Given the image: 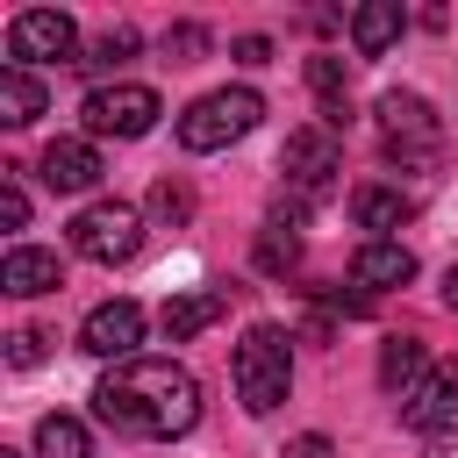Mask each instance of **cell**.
<instances>
[{"instance_id": "cell-1", "label": "cell", "mask_w": 458, "mask_h": 458, "mask_svg": "<svg viewBox=\"0 0 458 458\" xmlns=\"http://www.w3.org/2000/svg\"><path fill=\"white\" fill-rule=\"evenodd\" d=\"M93 415L114 437H143V444H172L200 422V379L172 358H129L93 386Z\"/></svg>"}, {"instance_id": "cell-2", "label": "cell", "mask_w": 458, "mask_h": 458, "mask_svg": "<svg viewBox=\"0 0 458 458\" xmlns=\"http://www.w3.org/2000/svg\"><path fill=\"white\" fill-rule=\"evenodd\" d=\"M229 379H236V401H243L250 415H272V408L286 401V386H293V351H286V329L250 322V329H243V344H236V358H229Z\"/></svg>"}, {"instance_id": "cell-3", "label": "cell", "mask_w": 458, "mask_h": 458, "mask_svg": "<svg viewBox=\"0 0 458 458\" xmlns=\"http://www.w3.org/2000/svg\"><path fill=\"white\" fill-rule=\"evenodd\" d=\"M258 114H265V100H258L250 86H222V93H200V100L179 114V143H186V150H222V143L250 136V129H258Z\"/></svg>"}, {"instance_id": "cell-4", "label": "cell", "mask_w": 458, "mask_h": 458, "mask_svg": "<svg viewBox=\"0 0 458 458\" xmlns=\"http://www.w3.org/2000/svg\"><path fill=\"white\" fill-rule=\"evenodd\" d=\"M136 243H143V215L129 200H93L72 215V250L93 265H122V258H136Z\"/></svg>"}, {"instance_id": "cell-5", "label": "cell", "mask_w": 458, "mask_h": 458, "mask_svg": "<svg viewBox=\"0 0 458 458\" xmlns=\"http://www.w3.org/2000/svg\"><path fill=\"white\" fill-rule=\"evenodd\" d=\"M379 143H386V157H437L444 122L422 93H379Z\"/></svg>"}, {"instance_id": "cell-6", "label": "cell", "mask_w": 458, "mask_h": 458, "mask_svg": "<svg viewBox=\"0 0 458 458\" xmlns=\"http://www.w3.org/2000/svg\"><path fill=\"white\" fill-rule=\"evenodd\" d=\"M79 114H86L93 136H150V129H157V93L136 86V79H122V86H93Z\"/></svg>"}, {"instance_id": "cell-7", "label": "cell", "mask_w": 458, "mask_h": 458, "mask_svg": "<svg viewBox=\"0 0 458 458\" xmlns=\"http://www.w3.org/2000/svg\"><path fill=\"white\" fill-rule=\"evenodd\" d=\"M72 43H79V29H72V14H57V7H29V14L7 21V50H14L21 64H64ZM72 64H79V57H72Z\"/></svg>"}, {"instance_id": "cell-8", "label": "cell", "mask_w": 458, "mask_h": 458, "mask_svg": "<svg viewBox=\"0 0 458 458\" xmlns=\"http://www.w3.org/2000/svg\"><path fill=\"white\" fill-rule=\"evenodd\" d=\"M279 172H286V186H301V200H322L336 186V136L322 122L315 129H293L286 150H279Z\"/></svg>"}, {"instance_id": "cell-9", "label": "cell", "mask_w": 458, "mask_h": 458, "mask_svg": "<svg viewBox=\"0 0 458 458\" xmlns=\"http://www.w3.org/2000/svg\"><path fill=\"white\" fill-rule=\"evenodd\" d=\"M136 344H143V308H136V301H100V308L79 322V351H93V358L129 365Z\"/></svg>"}, {"instance_id": "cell-10", "label": "cell", "mask_w": 458, "mask_h": 458, "mask_svg": "<svg viewBox=\"0 0 458 458\" xmlns=\"http://www.w3.org/2000/svg\"><path fill=\"white\" fill-rule=\"evenodd\" d=\"M401 422L408 429H458V358L422 372V386L401 401Z\"/></svg>"}, {"instance_id": "cell-11", "label": "cell", "mask_w": 458, "mask_h": 458, "mask_svg": "<svg viewBox=\"0 0 458 458\" xmlns=\"http://www.w3.org/2000/svg\"><path fill=\"white\" fill-rule=\"evenodd\" d=\"M36 172H43V186H50V193H86L107 165H100V150H93L86 136H57V143L36 157Z\"/></svg>"}, {"instance_id": "cell-12", "label": "cell", "mask_w": 458, "mask_h": 458, "mask_svg": "<svg viewBox=\"0 0 458 458\" xmlns=\"http://www.w3.org/2000/svg\"><path fill=\"white\" fill-rule=\"evenodd\" d=\"M415 279V250L408 243H386V236H372V243H358V258H351V286H408Z\"/></svg>"}, {"instance_id": "cell-13", "label": "cell", "mask_w": 458, "mask_h": 458, "mask_svg": "<svg viewBox=\"0 0 458 458\" xmlns=\"http://www.w3.org/2000/svg\"><path fill=\"white\" fill-rule=\"evenodd\" d=\"M57 279H64V272H57V250L14 243V250L0 258V286H7V293H21V301H29V293H50Z\"/></svg>"}, {"instance_id": "cell-14", "label": "cell", "mask_w": 458, "mask_h": 458, "mask_svg": "<svg viewBox=\"0 0 458 458\" xmlns=\"http://www.w3.org/2000/svg\"><path fill=\"white\" fill-rule=\"evenodd\" d=\"M222 308H229V293L200 286V293H172L157 322H165V336H172V344H186V336H200L208 322H222Z\"/></svg>"}, {"instance_id": "cell-15", "label": "cell", "mask_w": 458, "mask_h": 458, "mask_svg": "<svg viewBox=\"0 0 458 458\" xmlns=\"http://www.w3.org/2000/svg\"><path fill=\"white\" fill-rule=\"evenodd\" d=\"M308 86H315V100H322V129H344L351 122V72H344V57H308Z\"/></svg>"}, {"instance_id": "cell-16", "label": "cell", "mask_w": 458, "mask_h": 458, "mask_svg": "<svg viewBox=\"0 0 458 458\" xmlns=\"http://www.w3.org/2000/svg\"><path fill=\"white\" fill-rule=\"evenodd\" d=\"M394 36H401V7H394V0H365V7L351 14V43H358V57H386Z\"/></svg>"}, {"instance_id": "cell-17", "label": "cell", "mask_w": 458, "mask_h": 458, "mask_svg": "<svg viewBox=\"0 0 458 458\" xmlns=\"http://www.w3.org/2000/svg\"><path fill=\"white\" fill-rule=\"evenodd\" d=\"M408 215H415V200H408L401 186H358V193H351V222H358V229H401Z\"/></svg>"}, {"instance_id": "cell-18", "label": "cell", "mask_w": 458, "mask_h": 458, "mask_svg": "<svg viewBox=\"0 0 458 458\" xmlns=\"http://www.w3.org/2000/svg\"><path fill=\"white\" fill-rule=\"evenodd\" d=\"M36 114H43V79H29L21 64H0V122L29 129Z\"/></svg>"}, {"instance_id": "cell-19", "label": "cell", "mask_w": 458, "mask_h": 458, "mask_svg": "<svg viewBox=\"0 0 458 458\" xmlns=\"http://www.w3.org/2000/svg\"><path fill=\"white\" fill-rule=\"evenodd\" d=\"M422 372H429V365H422V344H415V336H394V344L379 351V386H386V394L408 401V394L422 386Z\"/></svg>"}, {"instance_id": "cell-20", "label": "cell", "mask_w": 458, "mask_h": 458, "mask_svg": "<svg viewBox=\"0 0 458 458\" xmlns=\"http://www.w3.org/2000/svg\"><path fill=\"white\" fill-rule=\"evenodd\" d=\"M36 458H93V437L79 415H43L36 422Z\"/></svg>"}, {"instance_id": "cell-21", "label": "cell", "mask_w": 458, "mask_h": 458, "mask_svg": "<svg viewBox=\"0 0 458 458\" xmlns=\"http://www.w3.org/2000/svg\"><path fill=\"white\" fill-rule=\"evenodd\" d=\"M129 50H136V29H107V36L93 43V57H79V64H86V72H100V64H122Z\"/></svg>"}, {"instance_id": "cell-22", "label": "cell", "mask_w": 458, "mask_h": 458, "mask_svg": "<svg viewBox=\"0 0 458 458\" xmlns=\"http://www.w3.org/2000/svg\"><path fill=\"white\" fill-rule=\"evenodd\" d=\"M150 208H157L165 222H186V215H193V193L172 186V179H157V186H150Z\"/></svg>"}, {"instance_id": "cell-23", "label": "cell", "mask_w": 458, "mask_h": 458, "mask_svg": "<svg viewBox=\"0 0 458 458\" xmlns=\"http://www.w3.org/2000/svg\"><path fill=\"white\" fill-rule=\"evenodd\" d=\"M293 258H301V243H293V236H279V229H265V236H258V265H265V272H286Z\"/></svg>"}, {"instance_id": "cell-24", "label": "cell", "mask_w": 458, "mask_h": 458, "mask_svg": "<svg viewBox=\"0 0 458 458\" xmlns=\"http://www.w3.org/2000/svg\"><path fill=\"white\" fill-rule=\"evenodd\" d=\"M43 351H50L43 329H14V336H7V358H14V365H43Z\"/></svg>"}, {"instance_id": "cell-25", "label": "cell", "mask_w": 458, "mask_h": 458, "mask_svg": "<svg viewBox=\"0 0 458 458\" xmlns=\"http://www.w3.org/2000/svg\"><path fill=\"white\" fill-rule=\"evenodd\" d=\"M165 50H179V64H193V57L208 50V29H193V21H186V29H172V36H165Z\"/></svg>"}, {"instance_id": "cell-26", "label": "cell", "mask_w": 458, "mask_h": 458, "mask_svg": "<svg viewBox=\"0 0 458 458\" xmlns=\"http://www.w3.org/2000/svg\"><path fill=\"white\" fill-rule=\"evenodd\" d=\"M0 222H7V229H21V222H29V193H21L14 179L0 186Z\"/></svg>"}, {"instance_id": "cell-27", "label": "cell", "mask_w": 458, "mask_h": 458, "mask_svg": "<svg viewBox=\"0 0 458 458\" xmlns=\"http://www.w3.org/2000/svg\"><path fill=\"white\" fill-rule=\"evenodd\" d=\"M236 57L243 64H272V36H236Z\"/></svg>"}, {"instance_id": "cell-28", "label": "cell", "mask_w": 458, "mask_h": 458, "mask_svg": "<svg viewBox=\"0 0 458 458\" xmlns=\"http://www.w3.org/2000/svg\"><path fill=\"white\" fill-rule=\"evenodd\" d=\"M286 458H329V437H293V451Z\"/></svg>"}, {"instance_id": "cell-29", "label": "cell", "mask_w": 458, "mask_h": 458, "mask_svg": "<svg viewBox=\"0 0 458 458\" xmlns=\"http://www.w3.org/2000/svg\"><path fill=\"white\" fill-rule=\"evenodd\" d=\"M422 458H458V429H437V437H429V451H422Z\"/></svg>"}, {"instance_id": "cell-30", "label": "cell", "mask_w": 458, "mask_h": 458, "mask_svg": "<svg viewBox=\"0 0 458 458\" xmlns=\"http://www.w3.org/2000/svg\"><path fill=\"white\" fill-rule=\"evenodd\" d=\"M444 308H458V265L444 272Z\"/></svg>"}, {"instance_id": "cell-31", "label": "cell", "mask_w": 458, "mask_h": 458, "mask_svg": "<svg viewBox=\"0 0 458 458\" xmlns=\"http://www.w3.org/2000/svg\"><path fill=\"white\" fill-rule=\"evenodd\" d=\"M0 458H21V451H0Z\"/></svg>"}]
</instances>
